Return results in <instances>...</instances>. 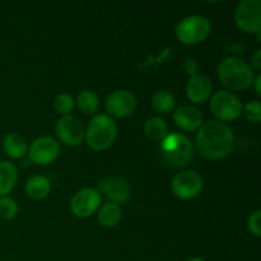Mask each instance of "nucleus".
Masks as SVG:
<instances>
[{"instance_id": "obj_1", "label": "nucleus", "mask_w": 261, "mask_h": 261, "mask_svg": "<svg viewBox=\"0 0 261 261\" xmlns=\"http://www.w3.org/2000/svg\"><path fill=\"white\" fill-rule=\"evenodd\" d=\"M234 145V134L231 127L218 120H211L199 127L196 134V150L204 158L218 161L227 157Z\"/></svg>"}, {"instance_id": "obj_2", "label": "nucleus", "mask_w": 261, "mask_h": 261, "mask_svg": "<svg viewBox=\"0 0 261 261\" xmlns=\"http://www.w3.org/2000/svg\"><path fill=\"white\" fill-rule=\"evenodd\" d=\"M217 75L222 86L232 92H241L254 83L255 73L250 64L237 56H228L219 63Z\"/></svg>"}, {"instance_id": "obj_3", "label": "nucleus", "mask_w": 261, "mask_h": 261, "mask_svg": "<svg viewBox=\"0 0 261 261\" xmlns=\"http://www.w3.org/2000/svg\"><path fill=\"white\" fill-rule=\"evenodd\" d=\"M117 137V125L109 115H94L87 127L86 139L87 144L93 150H106L114 144Z\"/></svg>"}, {"instance_id": "obj_4", "label": "nucleus", "mask_w": 261, "mask_h": 261, "mask_svg": "<svg viewBox=\"0 0 261 261\" xmlns=\"http://www.w3.org/2000/svg\"><path fill=\"white\" fill-rule=\"evenodd\" d=\"M161 155L170 167L178 168L189 165L193 160L194 145L186 135L173 133L161 143Z\"/></svg>"}, {"instance_id": "obj_5", "label": "nucleus", "mask_w": 261, "mask_h": 261, "mask_svg": "<svg viewBox=\"0 0 261 261\" xmlns=\"http://www.w3.org/2000/svg\"><path fill=\"white\" fill-rule=\"evenodd\" d=\"M211 22L204 15H189L176 24V37L184 45H196L211 35Z\"/></svg>"}, {"instance_id": "obj_6", "label": "nucleus", "mask_w": 261, "mask_h": 261, "mask_svg": "<svg viewBox=\"0 0 261 261\" xmlns=\"http://www.w3.org/2000/svg\"><path fill=\"white\" fill-rule=\"evenodd\" d=\"M211 111L221 122L234 121L242 114V102L239 97L228 91H218L211 96Z\"/></svg>"}, {"instance_id": "obj_7", "label": "nucleus", "mask_w": 261, "mask_h": 261, "mask_svg": "<svg viewBox=\"0 0 261 261\" xmlns=\"http://www.w3.org/2000/svg\"><path fill=\"white\" fill-rule=\"evenodd\" d=\"M237 27L246 33H260L261 3L260 0H244L234 10Z\"/></svg>"}, {"instance_id": "obj_8", "label": "nucleus", "mask_w": 261, "mask_h": 261, "mask_svg": "<svg viewBox=\"0 0 261 261\" xmlns=\"http://www.w3.org/2000/svg\"><path fill=\"white\" fill-rule=\"evenodd\" d=\"M171 190L176 198L190 200L196 198L203 190V178L195 171H181L172 178Z\"/></svg>"}, {"instance_id": "obj_9", "label": "nucleus", "mask_w": 261, "mask_h": 261, "mask_svg": "<svg viewBox=\"0 0 261 261\" xmlns=\"http://www.w3.org/2000/svg\"><path fill=\"white\" fill-rule=\"evenodd\" d=\"M102 203V195L94 188L76 191L70 200V211L78 218H88L96 213Z\"/></svg>"}, {"instance_id": "obj_10", "label": "nucleus", "mask_w": 261, "mask_h": 261, "mask_svg": "<svg viewBox=\"0 0 261 261\" xmlns=\"http://www.w3.org/2000/svg\"><path fill=\"white\" fill-rule=\"evenodd\" d=\"M28 157L35 165L46 166L58 160L60 145L58 140L48 135L37 138L28 148Z\"/></svg>"}, {"instance_id": "obj_11", "label": "nucleus", "mask_w": 261, "mask_h": 261, "mask_svg": "<svg viewBox=\"0 0 261 261\" xmlns=\"http://www.w3.org/2000/svg\"><path fill=\"white\" fill-rule=\"evenodd\" d=\"M105 107L110 117L114 116L117 119H125L133 115V112L137 109V98L132 92L126 89H117L107 97Z\"/></svg>"}, {"instance_id": "obj_12", "label": "nucleus", "mask_w": 261, "mask_h": 261, "mask_svg": "<svg viewBox=\"0 0 261 261\" xmlns=\"http://www.w3.org/2000/svg\"><path fill=\"white\" fill-rule=\"evenodd\" d=\"M58 139L68 147H76L84 140V132L81 121L71 115L61 116L55 126Z\"/></svg>"}, {"instance_id": "obj_13", "label": "nucleus", "mask_w": 261, "mask_h": 261, "mask_svg": "<svg viewBox=\"0 0 261 261\" xmlns=\"http://www.w3.org/2000/svg\"><path fill=\"white\" fill-rule=\"evenodd\" d=\"M101 195H105L111 203L124 204L129 200L132 195L129 184L126 180L117 176H110V177L102 178L98 182V189Z\"/></svg>"}, {"instance_id": "obj_14", "label": "nucleus", "mask_w": 261, "mask_h": 261, "mask_svg": "<svg viewBox=\"0 0 261 261\" xmlns=\"http://www.w3.org/2000/svg\"><path fill=\"white\" fill-rule=\"evenodd\" d=\"M212 91H213L212 81L203 74H196L189 78L188 84H186V96L196 105L208 101L212 96Z\"/></svg>"}, {"instance_id": "obj_15", "label": "nucleus", "mask_w": 261, "mask_h": 261, "mask_svg": "<svg viewBox=\"0 0 261 261\" xmlns=\"http://www.w3.org/2000/svg\"><path fill=\"white\" fill-rule=\"evenodd\" d=\"M176 125L184 132H195L203 125V115L196 107L185 105L173 112Z\"/></svg>"}, {"instance_id": "obj_16", "label": "nucleus", "mask_w": 261, "mask_h": 261, "mask_svg": "<svg viewBox=\"0 0 261 261\" xmlns=\"http://www.w3.org/2000/svg\"><path fill=\"white\" fill-rule=\"evenodd\" d=\"M3 149L7 153L8 157L13 158V160H20L28 152L27 142L18 133H10V134L4 137V140H3Z\"/></svg>"}, {"instance_id": "obj_17", "label": "nucleus", "mask_w": 261, "mask_h": 261, "mask_svg": "<svg viewBox=\"0 0 261 261\" xmlns=\"http://www.w3.org/2000/svg\"><path fill=\"white\" fill-rule=\"evenodd\" d=\"M25 194L33 200H42L50 194L51 184L50 180L45 176L36 175L27 180L25 184Z\"/></svg>"}, {"instance_id": "obj_18", "label": "nucleus", "mask_w": 261, "mask_h": 261, "mask_svg": "<svg viewBox=\"0 0 261 261\" xmlns=\"http://www.w3.org/2000/svg\"><path fill=\"white\" fill-rule=\"evenodd\" d=\"M17 167L10 161H0V196H7L17 184Z\"/></svg>"}, {"instance_id": "obj_19", "label": "nucleus", "mask_w": 261, "mask_h": 261, "mask_svg": "<svg viewBox=\"0 0 261 261\" xmlns=\"http://www.w3.org/2000/svg\"><path fill=\"white\" fill-rule=\"evenodd\" d=\"M121 216L122 211L119 204L109 201V203L103 204L99 208L98 214H97V219H98V223L102 227H105V228H112V227L119 224V222L121 221Z\"/></svg>"}, {"instance_id": "obj_20", "label": "nucleus", "mask_w": 261, "mask_h": 261, "mask_svg": "<svg viewBox=\"0 0 261 261\" xmlns=\"http://www.w3.org/2000/svg\"><path fill=\"white\" fill-rule=\"evenodd\" d=\"M144 134L150 140L162 142L168 135V125L166 120L160 116H153L145 120L144 122Z\"/></svg>"}, {"instance_id": "obj_21", "label": "nucleus", "mask_w": 261, "mask_h": 261, "mask_svg": "<svg viewBox=\"0 0 261 261\" xmlns=\"http://www.w3.org/2000/svg\"><path fill=\"white\" fill-rule=\"evenodd\" d=\"M76 105L84 115H96L99 109V98L94 92L84 89L76 97Z\"/></svg>"}, {"instance_id": "obj_22", "label": "nucleus", "mask_w": 261, "mask_h": 261, "mask_svg": "<svg viewBox=\"0 0 261 261\" xmlns=\"http://www.w3.org/2000/svg\"><path fill=\"white\" fill-rule=\"evenodd\" d=\"M175 96L166 89L155 92L154 96L152 97V106L158 114H170L175 109Z\"/></svg>"}, {"instance_id": "obj_23", "label": "nucleus", "mask_w": 261, "mask_h": 261, "mask_svg": "<svg viewBox=\"0 0 261 261\" xmlns=\"http://www.w3.org/2000/svg\"><path fill=\"white\" fill-rule=\"evenodd\" d=\"M75 106V102L74 98L68 93H60L55 97L54 99V109L58 114L63 115V116H68L71 114V111L74 110Z\"/></svg>"}, {"instance_id": "obj_24", "label": "nucleus", "mask_w": 261, "mask_h": 261, "mask_svg": "<svg viewBox=\"0 0 261 261\" xmlns=\"http://www.w3.org/2000/svg\"><path fill=\"white\" fill-rule=\"evenodd\" d=\"M18 214V205L14 199L9 196H2L0 198V218L5 221L15 218Z\"/></svg>"}, {"instance_id": "obj_25", "label": "nucleus", "mask_w": 261, "mask_h": 261, "mask_svg": "<svg viewBox=\"0 0 261 261\" xmlns=\"http://www.w3.org/2000/svg\"><path fill=\"white\" fill-rule=\"evenodd\" d=\"M245 117L249 120L250 122H257L261 121V105L259 101H251L242 109Z\"/></svg>"}, {"instance_id": "obj_26", "label": "nucleus", "mask_w": 261, "mask_h": 261, "mask_svg": "<svg viewBox=\"0 0 261 261\" xmlns=\"http://www.w3.org/2000/svg\"><path fill=\"white\" fill-rule=\"evenodd\" d=\"M260 217H261V212L255 211L254 213H251V216L249 217V219H247V228H249L250 233L254 234L255 237H260L261 234Z\"/></svg>"}, {"instance_id": "obj_27", "label": "nucleus", "mask_w": 261, "mask_h": 261, "mask_svg": "<svg viewBox=\"0 0 261 261\" xmlns=\"http://www.w3.org/2000/svg\"><path fill=\"white\" fill-rule=\"evenodd\" d=\"M184 70H185V73L188 74L189 76H194L196 75V74H199V64L198 61L195 60V59L193 58H188L185 59V61H184Z\"/></svg>"}, {"instance_id": "obj_28", "label": "nucleus", "mask_w": 261, "mask_h": 261, "mask_svg": "<svg viewBox=\"0 0 261 261\" xmlns=\"http://www.w3.org/2000/svg\"><path fill=\"white\" fill-rule=\"evenodd\" d=\"M250 66H251L252 70L256 71L257 74H260V70H261V50H256V53L254 54Z\"/></svg>"}, {"instance_id": "obj_29", "label": "nucleus", "mask_w": 261, "mask_h": 261, "mask_svg": "<svg viewBox=\"0 0 261 261\" xmlns=\"http://www.w3.org/2000/svg\"><path fill=\"white\" fill-rule=\"evenodd\" d=\"M255 86V92H256V94H261V89H260V84H261V75L260 74H257L256 76H255L254 79V83H252Z\"/></svg>"}, {"instance_id": "obj_30", "label": "nucleus", "mask_w": 261, "mask_h": 261, "mask_svg": "<svg viewBox=\"0 0 261 261\" xmlns=\"http://www.w3.org/2000/svg\"><path fill=\"white\" fill-rule=\"evenodd\" d=\"M186 261H205L204 259H200V257H193L190 260H186Z\"/></svg>"}]
</instances>
